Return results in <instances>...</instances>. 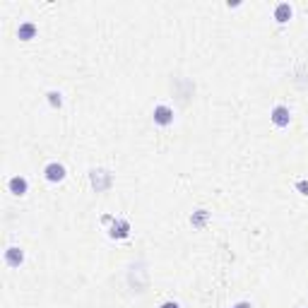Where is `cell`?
<instances>
[{"instance_id": "1", "label": "cell", "mask_w": 308, "mask_h": 308, "mask_svg": "<svg viewBox=\"0 0 308 308\" xmlns=\"http://www.w3.org/2000/svg\"><path fill=\"white\" fill-rule=\"evenodd\" d=\"M113 181V176L106 171V169H94L92 171V185L97 188V190H106L109 185Z\"/></svg>"}, {"instance_id": "2", "label": "cell", "mask_w": 308, "mask_h": 308, "mask_svg": "<svg viewBox=\"0 0 308 308\" xmlns=\"http://www.w3.org/2000/svg\"><path fill=\"white\" fill-rule=\"evenodd\" d=\"M44 176H46L51 183H58V181H63V178H65V166H63V164H58V162H51V164L44 169Z\"/></svg>"}, {"instance_id": "3", "label": "cell", "mask_w": 308, "mask_h": 308, "mask_svg": "<svg viewBox=\"0 0 308 308\" xmlns=\"http://www.w3.org/2000/svg\"><path fill=\"white\" fill-rule=\"evenodd\" d=\"M5 262L10 265V267H19L22 262H24V250L17 246H10L5 250Z\"/></svg>"}, {"instance_id": "4", "label": "cell", "mask_w": 308, "mask_h": 308, "mask_svg": "<svg viewBox=\"0 0 308 308\" xmlns=\"http://www.w3.org/2000/svg\"><path fill=\"white\" fill-rule=\"evenodd\" d=\"M292 121V113H289V109L287 106H275L272 109V123L279 125V128H287Z\"/></svg>"}, {"instance_id": "5", "label": "cell", "mask_w": 308, "mask_h": 308, "mask_svg": "<svg viewBox=\"0 0 308 308\" xmlns=\"http://www.w3.org/2000/svg\"><path fill=\"white\" fill-rule=\"evenodd\" d=\"M109 234H111V239H128V234H130V224H128L125 219H113Z\"/></svg>"}, {"instance_id": "6", "label": "cell", "mask_w": 308, "mask_h": 308, "mask_svg": "<svg viewBox=\"0 0 308 308\" xmlns=\"http://www.w3.org/2000/svg\"><path fill=\"white\" fill-rule=\"evenodd\" d=\"M171 121H174V111H171L169 106H157V109H154V123L169 125Z\"/></svg>"}, {"instance_id": "7", "label": "cell", "mask_w": 308, "mask_h": 308, "mask_svg": "<svg viewBox=\"0 0 308 308\" xmlns=\"http://www.w3.org/2000/svg\"><path fill=\"white\" fill-rule=\"evenodd\" d=\"M7 188H10V193H12V195H24L29 185H27V178H22V176H15V178H10Z\"/></svg>"}, {"instance_id": "8", "label": "cell", "mask_w": 308, "mask_h": 308, "mask_svg": "<svg viewBox=\"0 0 308 308\" xmlns=\"http://www.w3.org/2000/svg\"><path fill=\"white\" fill-rule=\"evenodd\" d=\"M275 19L277 22H289L292 19V5L289 2H279L275 7Z\"/></svg>"}, {"instance_id": "9", "label": "cell", "mask_w": 308, "mask_h": 308, "mask_svg": "<svg viewBox=\"0 0 308 308\" xmlns=\"http://www.w3.org/2000/svg\"><path fill=\"white\" fill-rule=\"evenodd\" d=\"M34 34H36V24H34V22H24V24H19V29H17V36H19L22 41L34 39Z\"/></svg>"}, {"instance_id": "10", "label": "cell", "mask_w": 308, "mask_h": 308, "mask_svg": "<svg viewBox=\"0 0 308 308\" xmlns=\"http://www.w3.org/2000/svg\"><path fill=\"white\" fill-rule=\"evenodd\" d=\"M205 219H207V210H197V212L190 217L193 227H202V224H205Z\"/></svg>"}, {"instance_id": "11", "label": "cell", "mask_w": 308, "mask_h": 308, "mask_svg": "<svg viewBox=\"0 0 308 308\" xmlns=\"http://www.w3.org/2000/svg\"><path fill=\"white\" fill-rule=\"evenodd\" d=\"M46 97H49V104H51V106H56V109H61V106H63L61 92H49Z\"/></svg>"}, {"instance_id": "12", "label": "cell", "mask_w": 308, "mask_h": 308, "mask_svg": "<svg viewBox=\"0 0 308 308\" xmlns=\"http://www.w3.org/2000/svg\"><path fill=\"white\" fill-rule=\"evenodd\" d=\"M296 190H299L301 195H308V181H299V183H296Z\"/></svg>"}, {"instance_id": "13", "label": "cell", "mask_w": 308, "mask_h": 308, "mask_svg": "<svg viewBox=\"0 0 308 308\" xmlns=\"http://www.w3.org/2000/svg\"><path fill=\"white\" fill-rule=\"evenodd\" d=\"M159 308H181V306H178L176 301H166V304H162Z\"/></svg>"}, {"instance_id": "14", "label": "cell", "mask_w": 308, "mask_h": 308, "mask_svg": "<svg viewBox=\"0 0 308 308\" xmlns=\"http://www.w3.org/2000/svg\"><path fill=\"white\" fill-rule=\"evenodd\" d=\"M236 308H253L248 301H241V304H236Z\"/></svg>"}, {"instance_id": "15", "label": "cell", "mask_w": 308, "mask_h": 308, "mask_svg": "<svg viewBox=\"0 0 308 308\" xmlns=\"http://www.w3.org/2000/svg\"><path fill=\"white\" fill-rule=\"evenodd\" d=\"M234 308H236V306H234Z\"/></svg>"}]
</instances>
